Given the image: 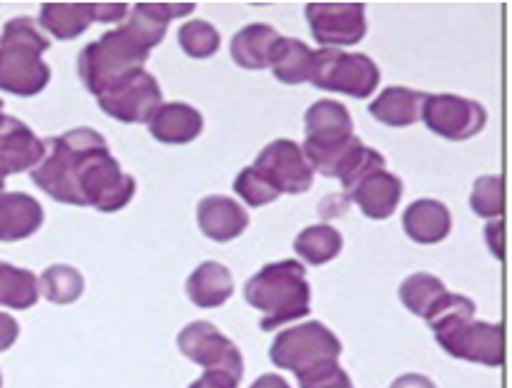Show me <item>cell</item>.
<instances>
[{
  "instance_id": "6da1fadb",
  "label": "cell",
  "mask_w": 512,
  "mask_h": 388,
  "mask_svg": "<svg viewBox=\"0 0 512 388\" xmlns=\"http://www.w3.org/2000/svg\"><path fill=\"white\" fill-rule=\"evenodd\" d=\"M440 349L470 364L498 369L505 361V334L500 324L475 319V301L450 291L448 301L428 319Z\"/></svg>"
},
{
  "instance_id": "d4e9b609",
  "label": "cell",
  "mask_w": 512,
  "mask_h": 388,
  "mask_svg": "<svg viewBox=\"0 0 512 388\" xmlns=\"http://www.w3.org/2000/svg\"><path fill=\"white\" fill-rule=\"evenodd\" d=\"M95 23L92 3H43L40 25L55 40H75Z\"/></svg>"
},
{
  "instance_id": "83f0119b",
  "label": "cell",
  "mask_w": 512,
  "mask_h": 388,
  "mask_svg": "<svg viewBox=\"0 0 512 388\" xmlns=\"http://www.w3.org/2000/svg\"><path fill=\"white\" fill-rule=\"evenodd\" d=\"M343 249V237L336 227L331 224H314L306 227L304 232L296 234L294 252L304 259L311 267H324V264L334 262Z\"/></svg>"
},
{
  "instance_id": "cb8c5ba5",
  "label": "cell",
  "mask_w": 512,
  "mask_h": 388,
  "mask_svg": "<svg viewBox=\"0 0 512 388\" xmlns=\"http://www.w3.org/2000/svg\"><path fill=\"white\" fill-rule=\"evenodd\" d=\"M423 100H426V93L393 85L368 105V112H371L373 120L386 127H411L421 120Z\"/></svg>"
},
{
  "instance_id": "4316f807",
  "label": "cell",
  "mask_w": 512,
  "mask_h": 388,
  "mask_svg": "<svg viewBox=\"0 0 512 388\" xmlns=\"http://www.w3.org/2000/svg\"><path fill=\"white\" fill-rule=\"evenodd\" d=\"M274 78L284 85L309 83L311 70H314V50L299 38H284L276 48L271 60Z\"/></svg>"
},
{
  "instance_id": "9a60e30c",
  "label": "cell",
  "mask_w": 512,
  "mask_h": 388,
  "mask_svg": "<svg viewBox=\"0 0 512 388\" xmlns=\"http://www.w3.org/2000/svg\"><path fill=\"white\" fill-rule=\"evenodd\" d=\"M197 224L212 242H234L249 229V214L237 199L224 194H209L197 204Z\"/></svg>"
},
{
  "instance_id": "8992f818",
  "label": "cell",
  "mask_w": 512,
  "mask_h": 388,
  "mask_svg": "<svg viewBox=\"0 0 512 388\" xmlns=\"http://www.w3.org/2000/svg\"><path fill=\"white\" fill-rule=\"evenodd\" d=\"M137 192L135 177L127 175L120 162L110 155V147L90 152L78 170V194L83 207L97 212H120Z\"/></svg>"
},
{
  "instance_id": "f1b7e54d",
  "label": "cell",
  "mask_w": 512,
  "mask_h": 388,
  "mask_svg": "<svg viewBox=\"0 0 512 388\" xmlns=\"http://www.w3.org/2000/svg\"><path fill=\"white\" fill-rule=\"evenodd\" d=\"M40 299L38 277L28 269L0 262V306L15 311L33 309Z\"/></svg>"
},
{
  "instance_id": "e575fe53",
  "label": "cell",
  "mask_w": 512,
  "mask_h": 388,
  "mask_svg": "<svg viewBox=\"0 0 512 388\" xmlns=\"http://www.w3.org/2000/svg\"><path fill=\"white\" fill-rule=\"evenodd\" d=\"M92 13H95V23L115 25L127 18L130 8L125 3H92Z\"/></svg>"
},
{
  "instance_id": "277c9868",
  "label": "cell",
  "mask_w": 512,
  "mask_h": 388,
  "mask_svg": "<svg viewBox=\"0 0 512 388\" xmlns=\"http://www.w3.org/2000/svg\"><path fill=\"white\" fill-rule=\"evenodd\" d=\"M147 60H150V50L122 25V28L107 30L102 38L92 40L80 50L78 75L87 93L100 97L145 70Z\"/></svg>"
},
{
  "instance_id": "30bf717a",
  "label": "cell",
  "mask_w": 512,
  "mask_h": 388,
  "mask_svg": "<svg viewBox=\"0 0 512 388\" xmlns=\"http://www.w3.org/2000/svg\"><path fill=\"white\" fill-rule=\"evenodd\" d=\"M421 120L433 135L450 142H463L483 132L485 122H488V112L480 102L468 100V97L426 93Z\"/></svg>"
},
{
  "instance_id": "3957f363",
  "label": "cell",
  "mask_w": 512,
  "mask_h": 388,
  "mask_svg": "<svg viewBox=\"0 0 512 388\" xmlns=\"http://www.w3.org/2000/svg\"><path fill=\"white\" fill-rule=\"evenodd\" d=\"M50 40L33 18H13L0 38V90L20 97L43 93L50 83V68L43 53Z\"/></svg>"
},
{
  "instance_id": "603a6c76",
  "label": "cell",
  "mask_w": 512,
  "mask_h": 388,
  "mask_svg": "<svg viewBox=\"0 0 512 388\" xmlns=\"http://www.w3.org/2000/svg\"><path fill=\"white\" fill-rule=\"evenodd\" d=\"M234 294V279L224 264L204 262L189 274L187 296L199 309H219Z\"/></svg>"
},
{
  "instance_id": "8d00e7d4",
  "label": "cell",
  "mask_w": 512,
  "mask_h": 388,
  "mask_svg": "<svg viewBox=\"0 0 512 388\" xmlns=\"http://www.w3.org/2000/svg\"><path fill=\"white\" fill-rule=\"evenodd\" d=\"M18 334H20L18 321H15L10 314H3V311H0V354L8 351L10 346L18 341Z\"/></svg>"
},
{
  "instance_id": "e0dca14e",
  "label": "cell",
  "mask_w": 512,
  "mask_h": 388,
  "mask_svg": "<svg viewBox=\"0 0 512 388\" xmlns=\"http://www.w3.org/2000/svg\"><path fill=\"white\" fill-rule=\"evenodd\" d=\"M348 199L366 214L368 219H388L398 209L403 197V182L386 170H376L346 192Z\"/></svg>"
},
{
  "instance_id": "484cf974",
  "label": "cell",
  "mask_w": 512,
  "mask_h": 388,
  "mask_svg": "<svg viewBox=\"0 0 512 388\" xmlns=\"http://www.w3.org/2000/svg\"><path fill=\"white\" fill-rule=\"evenodd\" d=\"M398 296H401L403 306H406L411 314L428 321L430 316H433L435 311H440V306L448 301L450 291L438 277H433V274L416 272L408 279H403V284L398 287Z\"/></svg>"
},
{
  "instance_id": "b9f144b4",
  "label": "cell",
  "mask_w": 512,
  "mask_h": 388,
  "mask_svg": "<svg viewBox=\"0 0 512 388\" xmlns=\"http://www.w3.org/2000/svg\"><path fill=\"white\" fill-rule=\"evenodd\" d=\"M0 388H3V381H0Z\"/></svg>"
},
{
  "instance_id": "9c48e42d",
  "label": "cell",
  "mask_w": 512,
  "mask_h": 388,
  "mask_svg": "<svg viewBox=\"0 0 512 388\" xmlns=\"http://www.w3.org/2000/svg\"><path fill=\"white\" fill-rule=\"evenodd\" d=\"M177 349L184 359L194 361L204 371H229L239 379L244 376V356L239 346L209 321L199 319L184 326L177 336Z\"/></svg>"
},
{
  "instance_id": "74e56055",
  "label": "cell",
  "mask_w": 512,
  "mask_h": 388,
  "mask_svg": "<svg viewBox=\"0 0 512 388\" xmlns=\"http://www.w3.org/2000/svg\"><path fill=\"white\" fill-rule=\"evenodd\" d=\"M485 239H488L490 252L495 254V259H503V222L500 219H493L485 229Z\"/></svg>"
},
{
  "instance_id": "7a4b0ae2",
  "label": "cell",
  "mask_w": 512,
  "mask_h": 388,
  "mask_svg": "<svg viewBox=\"0 0 512 388\" xmlns=\"http://www.w3.org/2000/svg\"><path fill=\"white\" fill-rule=\"evenodd\" d=\"M244 299L261 311V331H274L304 319L311 311V287L304 264L296 259L266 264L244 284Z\"/></svg>"
},
{
  "instance_id": "5bb4252c",
  "label": "cell",
  "mask_w": 512,
  "mask_h": 388,
  "mask_svg": "<svg viewBox=\"0 0 512 388\" xmlns=\"http://www.w3.org/2000/svg\"><path fill=\"white\" fill-rule=\"evenodd\" d=\"M43 155L45 142L25 122L5 117L0 125V190L5 185V177L35 170Z\"/></svg>"
},
{
  "instance_id": "ab89813d",
  "label": "cell",
  "mask_w": 512,
  "mask_h": 388,
  "mask_svg": "<svg viewBox=\"0 0 512 388\" xmlns=\"http://www.w3.org/2000/svg\"><path fill=\"white\" fill-rule=\"evenodd\" d=\"M249 388H291V386L286 384L284 376H279V374H264V376H259V379H256L254 384L249 386Z\"/></svg>"
},
{
  "instance_id": "44dd1931",
  "label": "cell",
  "mask_w": 512,
  "mask_h": 388,
  "mask_svg": "<svg viewBox=\"0 0 512 388\" xmlns=\"http://www.w3.org/2000/svg\"><path fill=\"white\" fill-rule=\"evenodd\" d=\"M45 212L25 192H0V242H20L43 227Z\"/></svg>"
},
{
  "instance_id": "52a82bcc",
  "label": "cell",
  "mask_w": 512,
  "mask_h": 388,
  "mask_svg": "<svg viewBox=\"0 0 512 388\" xmlns=\"http://www.w3.org/2000/svg\"><path fill=\"white\" fill-rule=\"evenodd\" d=\"M341 351L339 336L329 326L321 321H306V324L291 326L276 334L269 359L276 369L294 371L299 376L326 361H339Z\"/></svg>"
},
{
  "instance_id": "7c38bea8",
  "label": "cell",
  "mask_w": 512,
  "mask_h": 388,
  "mask_svg": "<svg viewBox=\"0 0 512 388\" xmlns=\"http://www.w3.org/2000/svg\"><path fill=\"white\" fill-rule=\"evenodd\" d=\"M97 105L112 120L125 122V125H142V122H150L152 115L162 107V88L155 75L140 70L125 83L97 97Z\"/></svg>"
},
{
  "instance_id": "f35d334b",
  "label": "cell",
  "mask_w": 512,
  "mask_h": 388,
  "mask_svg": "<svg viewBox=\"0 0 512 388\" xmlns=\"http://www.w3.org/2000/svg\"><path fill=\"white\" fill-rule=\"evenodd\" d=\"M391 388H438L423 374H403L393 381Z\"/></svg>"
},
{
  "instance_id": "7402d4cb",
  "label": "cell",
  "mask_w": 512,
  "mask_h": 388,
  "mask_svg": "<svg viewBox=\"0 0 512 388\" xmlns=\"http://www.w3.org/2000/svg\"><path fill=\"white\" fill-rule=\"evenodd\" d=\"M450 229H453L450 209L438 199H416L403 212V232L408 234V239L423 244V247L440 244L448 237Z\"/></svg>"
},
{
  "instance_id": "1f68e13d",
  "label": "cell",
  "mask_w": 512,
  "mask_h": 388,
  "mask_svg": "<svg viewBox=\"0 0 512 388\" xmlns=\"http://www.w3.org/2000/svg\"><path fill=\"white\" fill-rule=\"evenodd\" d=\"M503 177L500 175H485L478 177L470 192V209L483 219H500L505 209L503 197Z\"/></svg>"
},
{
  "instance_id": "836d02e7",
  "label": "cell",
  "mask_w": 512,
  "mask_h": 388,
  "mask_svg": "<svg viewBox=\"0 0 512 388\" xmlns=\"http://www.w3.org/2000/svg\"><path fill=\"white\" fill-rule=\"evenodd\" d=\"M301 388H353L351 376L341 369L339 361H326L296 376Z\"/></svg>"
},
{
  "instance_id": "4fadbf2b",
  "label": "cell",
  "mask_w": 512,
  "mask_h": 388,
  "mask_svg": "<svg viewBox=\"0 0 512 388\" xmlns=\"http://www.w3.org/2000/svg\"><path fill=\"white\" fill-rule=\"evenodd\" d=\"M279 194H304L314 185V175L301 145L294 140H274L256 155L254 165Z\"/></svg>"
},
{
  "instance_id": "d590c367",
  "label": "cell",
  "mask_w": 512,
  "mask_h": 388,
  "mask_svg": "<svg viewBox=\"0 0 512 388\" xmlns=\"http://www.w3.org/2000/svg\"><path fill=\"white\" fill-rule=\"evenodd\" d=\"M239 376L229 374V371H204L202 379L194 381L189 388H239Z\"/></svg>"
},
{
  "instance_id": "ba28073f",
  "label": "cell",
  "mask_w": 512,
  "mask_h": 388,
  "mask_svg": "<svg viewBox=\"0 0 512 388\" xmlns=\"http://www.w3.org/2000/svg\"><path fill=\"white\" fill-rule=\"evenodd\" d=\"M309 83L324 93H343L363 100L376 93L381 83V70L363 53L321 48L314 50V70H311Z\"/></svg>"
},
{
  "instance_id": "5b68a950",
  "label": "cell",
  "mask_w": 512,
  "mask_h": 388,
  "mask_svg": "<svg viewBox=\"0 0 512 388\" xmlns=\"http://www.w3.org/2000/svg\"><path fill=\"white\" fill-rule=\"evenodd\" d=\"M107 147L105 137L92 127H75L45 142V155L35 170H30L35 187H40L50 199L60 204L83 207L78 194L80 162L90 152Z\"/></svg>"
},
{
  "instance_id": "4dcf8cb0",
  "label": "cell",
  "mask_w": 512,
  "mask_h": 388,
  "mask_svg": "<svg viewBox=\"0 0 512 388\" xmlns=\"http://www.w3.org/2000/svg\"><path fill=\"white\" fill-rule=\"evenodd\" d=\"M179 48L194 60H207L212 58L214 53L222 45V38H219V30L214 28L207 20H187L182 28L177 30Z\"/></svg>"
},
{
  "instance_id": "60d3db41",
  "label": "cell",
  "mask_w": 512,
  "mask_h": 388,
  "mask_svg": "<svg viewBox=\"0 0 512 388\" xmlns=\"http://www.w3.org/2000/svg\"><path fill=\"white\" fill-rule=\"evenodd\" d=\"M5 117H8V115H5V112H3V100H0V125H3V122H5Z\"/></svg>"
},
{
  "instance_id": "d6986e66",
  "label": "cell",
  "mask_w": 512,
  "mask_h": 388,
  "mask_svg": "<svg viewBox=\"0 0 512 388\" xmlns=\"http://www.w3.org/2000/svg\"><path fill=\"white\" fill-rule=\"evenodd\" d=\"M147 125H150L152 137L162 145H189L202 135L204 117L197 107L187 102H162Z\"/></svg>"
},
{
  "instance_id": "ac0fdd59",
  "label": "cell",
  "mask_w": 512,
  "mask_h": 388,
  "mask_svg": "<svg viewBox=\"0 0 512 388\" xmlns=\"http://www.w3.org/2000/svg\"><path fill=\"white\" fill-rule=\"evenodd\" d=\"M194 10V3H137L127 13L125 28L145 45L147 50L157 48L165 40L167 28L174 18H184Z\"/></svg>"
},
{
  "instance_id": "f546056e",
  "label": "cell",
  "mask_w": 512,
  "mask_h": 388,
  "mask_svg": "<svg viewBox=\"0 0 512 388\" xmlns=\"http://www.w3.org/2000/svg\"><path fill=\"white\" fill-rule=\"evenodd\" d=\"M40 294L58 306L75 304L85 291V277L70 264H53L38 279Z\"/></svg>"
},
{
  "instance_id": "ffe728a7",
  "label": "cell",
  "mask_w": 512,
  "mask_h": 388,
  "mask_svg": "<svg viewBox=\"0 0 512 388\" xmlns=\"http://www.w3.org/2000/svg\"><path fill=\"white\" fill-rule=\"evenodd\" d=\"M284 40V35L266 23L244 25L239 33H234L232 43H229V53L232 60L244 70H264L271 68L276 48Z\"/></svg>"
},
{
  "instance_id": "8fae6325",
  "label": "cell",
  "mask_w": 512,
  "mask_h": 388,
  "mask_svg": "<svg viewBox=\"0 0 512 388\" xmlns=\"http://www.w3.org/2000/svg\"><path fill=\"white\" fill-rule=\"evenodd\" d=\"M306 23L311 38L321 48H351L366 38V5L363 3H309Z\"/></svg>"
},
{
  "instance_id": "d6a6232c",
  "label": "cell",
  "mask_w": 512,
  "mask_h": 388,
  "mask_svg": "<svg viewBox=\"0 0 512 388\" xmlns=\"http://www.w3.org/2000/svg\"><path fill=\"white\" fill-rule=\"evenodd\" d=\"M234 192L239 199H244V204L249 207H266V204L276 202L281 197L279 190L261 175L256 167H244L242 172L234 180Z\"/></svg>"
},
{
  "instance_id": "2e32d148",
  "label": "cell",
  "mask_w": 512,
  "mask_h": 388,
  "mask_svg": "<svg viewBox=\"0 0 512 388\" xmlns=\"http://www.w3.org/2000/svg\"><path fill=\"white\" fill-rule=\"evenodd\" d=\"M304 147H336L353 135V117L339 100H319L304 115Z\"/></svg>"
}]
</instances>
